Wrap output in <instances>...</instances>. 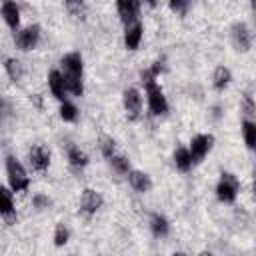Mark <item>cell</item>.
Listing matches in <instances>:
<instances>
[{
  "label": "cell",
  "instance_id": "1",
  "mask_svg": "<svg viewBox=\"0 0 256 256\" xmlns=\"http://www.w3.org/2000/svg\"><path fill=\"white\" fill-rule=\"evenodd\" d=\"M60 64H62V76H64V82H66V90L72 92L74 96H82V92H84V84H82V70H84L82 56L78 52H68L62 58Z\"/></svg>",
  "mask_w": 256,
  "mask_h": 256
},
{
  "label": "cell",
  "instance_id": "2",
  "mask_svg": "<svg viewBox=\"0 0 256 256\" xmlns=\"http://www.w3.org/2000/svg\"><path fill=\"white\" fill-rule=\"evenodd\" d=\"M6 174H8V184H10L12 192H24L30 186V178H28L24 166L14 156L6 158Z\"/></svg>",
  "mask_w": 256,
  "mask_h": 256
},
{
  "label": "cell",
  "instance_id": "3",
  "mask_svg": "<svg viewBox=\"0 0 256 256\" xmlns=\"http://www.w3.org/2000/svg\"><path fill=\"white\" fill-rule=\"evenodd\" d=\"M240 192V180L232 172H222L220 180L216 184V196L224 204H232Z\"/></svg>",
  "mask_w": 256,
  "mask_h": 256
},
{
  "label": "cell",
  "instance_id": "4",
  "mask_svg": "<svg viewBox=\"0 0 256 256\" xmlns=\"http://www.w3.org/2000/svg\"><path fill=\"white\" fill-rule=\"evenodd\" d=\"M146 96H148V108L154 116H164L168 112V100L160 88V84L156 82H148L146 86Z\"/></svg>",
  "mask_w": 256,
  "mask_h": 256
},
{
  "label": "cell",
  "instance_id": "5",
  "mask_svg": "<svg viewBox=\"0 0 256 256\" xmlns=\"http://www.w3.org/2000/svg\"><path fill=\"white\" fill-rule=\"evenodd\" d=\"M38 42H40V26H36V24L26 26V28H22V30H18V32L14 34V44H16V48H20V50H24V52L36 48Z\"/></svg>",
  "mask_w": 256,
  "mask_h": 256
},
{
  "label": "cell",
  "instance_id": "6",
  "mask_svg": "<svg viewBox=\"0 0 256 256\" xmlns=\"http://www.w3.org/2000/svg\"><path fill=\"white\" fill-rule=\"evenodd\" d=\"M212 144H214V136L212 134H198V136H194L192 142H190V148H188L192 162H202L206 158V154L212 150Z\"/></svg>",
  "mask_w": 256,
  "mask_h": 256
},
{
  "label": "cell",
  "instance_id": "7",
  "mask_svg": "<svg viewBox=\"0 0 256 256\" xmlns=\"http://www.w3.org/2000/svg\"><path fill=\"white\" fill-rule=\"evenodd\" d=\"M122 102H124V110H126V116L130 120H136L140 116V110H142V96L136 88H128L124 90L122 94Z\"/></svg>",
  "mask_w": 256,
  "mask_h": 256
},
{
  "label": "cell",
  "instance_id": "8",
  "mask_svg": "<svg viewBox=\"0 0 256 256\" xmlns=\"http://www.w3.org/2000/svg\"><path fill=\"white\" fill-rule=\"evenodd\" d=\"M28 162L32 166V170L36 172H44L48 166H50V150L42 144H36L30 148L28 152Z\"/></svg>",
  "mask_w": 256,
  "mask_h": 256
},
{
  "label": "cell",
  "instance_id": "9",
  "mask_svg": "<svg viewBox=\"0 0 256 256\" xmlns=\"http://www.w3.org/2000/svg\"><path fill=\"white\" fill-rule=\"evenodd\" d=\"M232 40H234L236 50L248 52L252 48V32H250V28L244 22L234 24V28H232Z\"/></svg>",
  "mask_w": 256,
  "mask_h": 256
},
{
  "label": "cell",
  "instance_id": "10",
  "mask_svg": "<svg viewBox=\"0 0 256 256\" xmlns=\"http://www.w3.org/2000/svg\"><path fill=\"white\" fill-rule=\"evenodd\" d=\"M102 204H104V200H102V196H100L96 190L86 188V190L82 192V198H80V210H82L86 216L96 214V212L102 208Z\"/></svg>",
  "mask_w": 256,
  "mask_h": 256
},
{
  "label": "cell",
  "instance_id": "11",
  "mask_svg": "<svg viewBox=\"0 0 256 256\" xmlns=\"http://www.w3.org/2000/svg\"><path fill=\"white\" fill-rule=\"evenodd\" d=\"M116 6H118L120 20H122L126 26L132 24V22H136L138 10H140V0H116Z\"/></svg>",
  "mask_w": 256,
  "mask_h": 256
},
{
  "label": "cell",
  "instance_id": "12",
  "mask_svg": "<svg viewBox=\"0 0 256 256\" xmlns=\"http://www.w3.org/2000/svg\"><path fill=\"white\" fill-rule=\"evenodd\" d=\"M140 40H142V24H138V22L128 24L126 32H124V46L128 50H136L140 46Z\"/></svg>",
  "mask_w": 256,
  "mask_h": 256
},
{
  "label": "cell",
  "instance_id": "13",
  "mask_svg": "<svg viewBox=\"0 0 256 256\" xmlns=\"http://www.w3.org/2000/svg\"><path fill=\"white\" fill-rule=\"evenodd\" d=\"M128 182L130 186L136 190V192H148L152 188V180L146 172H140V170H130L128 172Z\"/></svg>",
  "mask_w": 256,
  "mask_h": 256
},
{
  "label": "cell",
  "instance_id": "14",
  "mask_svg": "<svg viewBox=\"0 0 256 256\" xmlns=\"http://www.w3.org/2000/svg\"><path fill=\"white\" fill-rule=\"evenodd\" d=\"M2 18H4V22H6L12 30H16V28L20 26V10H18L16 2L6 0V2L2 4Z\"/></svg>",
  "mask_w": 256,
  "mask_h": 256
},
{
  "label": "cell",
  "instance_id": "15",
  "mask_svg": "<svg viewBox=\"0 0 256 256\" xmlns=\"http://www.w3.org/2000/svg\"><path fill=\"white\" fill-rule=\"evenodd\" d=\"M48 86H50V92H52L58 100H64V94H66L68 90H66V82H64L62 72L52 70V72L48 74Z\"/></svg>",
  "mask_w": 256,
  "mask_h": 256
},
{
  "label": "cell",
  "instance_id": "16",
  "mask_svg": "<svg viewBox=\"0 0 256 256\" xmlns=\"http://www.w3.org/2000/svg\"><path fill=\"white\" fill-rule=\"evenodd\" d=\"M16 214L14 210V202H12V194L0 184V216H4L6 220H12Z\"/></svg>",
  "mask_w": 256,
  "mask_h": 256
},
{
  "label": "cell",
  "instance_id": "17",
  "mask_svg": "<svg viewBox=\"0 0 256 256\" xmlns=\"http://www.w3.org/2000/svg\"><path fill=\"white\" fill-rule=\"evenodd\" d=\"M150 230H152V234H154L156 238H162V236L168 234L170 224H168V220H166L162 214H152V216H150Z\"/></svg>",
  "mask_w": 256,
  "mask_h": 256
},
{
  "label": "cell",
  "instance_id": "18",
  "mask_svg": "<svg viewBox=\"0 0 256 256\" xmlns=\"http://www.w3.org/2000/svg\"><path fill=\"white\" fill-rule=\"evenodd\" d=\"M230 80H232V74H230V70L226 66H218L214 70V74H212V86L216 90H224L230 84Z\"/></svg>",
  "mask_w": 256,
  "mask_h": 256
},
{
  "label": "cell",
  "instance_id": "19",
  "mask_svg": "<svg viewBox=\"0 0 256 256\" xmlns=\"http://www.w3.org/2000/svg\"><path fill=\"white\" fill-rule=\"evenodd\" d=\"M174 164H176V168L180 170V172H188L190 168H192V158H190V152H188V148H176V152H174Z\"/></svg>",
  "mask_w": 256,
  "mask_h": 256
},
{
  "label": "cell",
  "instance_id": "20",
  "mask_svg": "<svg viewBox=\"0 0 256 256\" xmlns=\"http://www.w3.org/2000/svg\"><path fill=\"white\" fill-rule=\"evenodd\" d=\"M68 162L74 168H84L88 164V156L86 152H82L78 146H68Z\"/></svg>",
  "mask_w": 256,
  "mask_h": 256
},
{
  "label": "cell",
  "instance_id": "21",
  "mask_svg": "<svg viewBox=\"0 0 256 256\" xmlns=\"http://www.w3.org/2000/svg\"><path fill=\"white\" fill-rule=\"evenodd\" d=\"M4 68H6V74L10 76V80H12V82H18V80L22 78V74H24L22 62H20V60H16V58H8V60L4 62Z\"/></svg>",
  "mask_w": 256,
  "mask_h": 256
},
{
  "label": "cell",
  "instance_id": "22",
  "mask_svg": "<svg viewBox=\"0 0 256 256\" xmlns=\"http://www.w3.org/2000/svg\"><path fill=\"white\" fill-rule=\"evenodd\" d=\"M242 134H244L246 146H248V148H254V146H256V124H254L250 118H246V120L242 122Z\"/></svg>",
  "mask_w": 256,
  "mask_h": 256
},
{
  "label": "cell",
  "instance_id": "23",
  "mask_svg": "<svg viewBox=\"0 0 256 256\" xmlns=\"http://www.w3.org/2000/svg\"><path fill=\"white\" fill-rule=\"evenodd\" d=\"M60 118H62L64 122H74V120L78 118V110H76V106H74L72 102L62 100V104H60Z\"/></svg>",
  "mask_w": 256,
  "mask_h": 256
},
{
  "label": "cell",
  "instance_id": "24",
  "mask_svg": "<svg viewBox=\"0 0 256 256\" xmlns=\"http://www.w3.org/2000/svg\"><path fill=\"white\" fill-rule=\"evenodd\" d=\"M110 164L118 174H128L130 172V162L124 156H110Z\"/></svg>",
  "mask_w": 256,
  "mask_h": 256
},
{
  "label": "cell",
  "instance_id": "25",
  "mask_svg": "<svg viewBox=\"0 0 256 256\" xmlns=\"http://www.w3.org/2000/svg\"><path fill=\"white\" fill-rule=\"evenodd\" d=\"M242 112L246 118H252L256 114V106H254V100H252V94H244L242 96Z\"/></svg>",
  "mask_w": 256,
  "mask_h": 256
},
{
  "label": "cell",
  "instance_id": "26",
  "mask_svg": "<svg viewBox=\"0 0 256 256\" xmlns=\"http://www.w3.org/2000/svg\"><path fill=\"white\" fill-rule=\"evenodd\" d=\"M68 228L64 226V224H58L56 226V230H54V244L56 246H64L66 242H68Z\"/></svg>",
  "mask_w": 256,
  "mask_h": 256
},
{
  "label": "cell",
  "instance_id": "27",
  "mask_svg": "<svg viewBox=\"0 0 256 256\" xmlns=\"http://www.w3.org/2000/svg\"><path fill=\"white\" fill-rule=\"evenodd\" d=\"M100 152H102L106 158L114 156V140H112L110 136H100Z\"/></svg>",
  "mask_w": 256,
  "mask_h": 256
},
{
  "label": "cell",
  "instance_id": "28",
  "mask_svg": "<svg viewBox=\"0 0 256 256\" xmlns=\"http://www.w3.org/2000/svg\"><path fill=\"white\" fill-rule=\"evenodd\" d=\"M84 2L86 0H66V6L76 18H84Z\"/></svg>",
  "mask_w": 256,
  "mask_h": 256
},
{
  "label": "cell",
  "instance_id": "29",
  "mask_svg": "<svg viewBox=\"0 0 256 256\" xmlns=\"http://www.w3.org/2000/svg\"><path fill=\"white\" fill-rule=\"evenodd\" d=\"M168 4H170V10H172V12L184 14L186 8H188V4H190V0H168Z\"/></svg>",
  "mask_w": 256,
  "mask_h": 256
},
{
  "label": "cell",
  "instance_id": "30",
  "mask_svg": "<svg viewBox=\"0 0 256 256\" xmlns=\"http://www.w3.org/2000/svg\"><path fill=\"white\" fill-rule=\"evenodd\" d=\"M32 204H34V208L44 210V208H48V206H50V198H48V196H44V194H36V196L32 198Z\"/></svg>",
  "mask_w": 256,
  "mask_h": 256
},
{
  "label": "cell",
  "instance_id": "31",
  "mask_svg": "<svg viewBox=\"0 0 256 256\" xmlns=\"http://www.w3.org/2000/svg\"><path fill=\"white\" fill-rule=\"evenodd\" d=\"M148 70H150V74H152L154 78H158V76L164 72V62H162V60H156V62H154V64H152Z\"/></svg>",
  "mask_w": 256,
  "mask_h": 256
},
{
  "label": "cell",
  "instance_id": "32",
  "mask_svg": "<svg viewBox=\"0 0 256 256\" xmlns=\"http://www.w3.org/2000/svg\"><path fill=\"white\" fill-rule=\"evenodd\" d=\"M32 100H34V104H36L38 108H42V100H40V96H38V94H32Z\"/></svg>",
  "mask_w": 256,
  "mask_h": 256
},
{
  "label": "cell",
  "instance_id": "33",
  "mask_svg": "<svg viewBox=\"0 0 256 256\" xmlns=\"http://www.w3.org/2000/svg\"><path fill=\"white\" fill-rule=\"evenodd\" d=\"M144 2H146V4H150V6H154V4H156V0H144Z\"/></svg>",
  "mask_w": 256,
  "mask_h": 256
}]
</instances>
